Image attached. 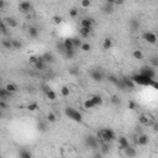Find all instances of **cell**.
I'll return each instance as SVG.
<instances>
[{"mask_svg": "<svg viewBox=\"0 0 158 158\" xmlns=\"http://www.w3.org/2000/svg\"><path fill=\"white\" fill-rule=\"evenodd\" d=\"M84 142H85L87 147H89V148H93V150L98 148L99 145H100V140L98 137H95V136H93V135L87 136V137L84 138Z\"/></svg>", "mask_w": 158, "mask_h": 158, "instance_id": "cell-4", "label": "cell"}, {"mask_svg": "<svg viewBox=\"0 0 158 158\" xmlns=\"http://www.w3.org/2000/svg\"><path fill=\"white\" fill-rule=\"evenodd\" d=\"M90 78L94 82H99L100 83V82L104 80V74H103V72L100 69H93V71H90Z\"/></svg>", "mask_w": 158, "mask_h": 158, "instance_id": "cell-6", "label": "cell"}, {"mask_svg": "<svg viewBox=\"0 0 158 158\" xmlns=\"http://www.w3.org/2000/svg\"><path fill=\"white\" fill-rule=\"evenodd\" d=\"M115 1H116V0H106V3H108V4H111V5H114Z\"/></svg>", "mask_w": 158, "mask_h": 158, "instance_id": "cell-56", "label": "cell"}, {"mask_svg": "<svg viewBox=\"0 0 158 158\" xmlns=\"http://www.w3.org/2000/svg\"><path fill=\"white\" fill-rule=\"evenodd\" d=\"M68 73H69L71 76H73V77H78L79 76V69L77 67H72V68L68 69Z\"/></svg>", "mask_w": 158, "mask_h": 158, "instance_id": "cell-38", "label": "cell"}, {"mask_svg": "<svg viewBox=\"0 0 158 158\" xmlns=\"http://www.w3.org/2000/svg\"><path fill=\"white\" fill-rule=\"evenodd\" d=\"M37 59H38V57L32 55V56H30V57H29V63H30V64H35V63L37 62Z\"/></svg>", "mask_w": 158, "mask_h": 158, "instance_id": "cell-48", "label": "cell"}, {"mask_svg": "<svg viewBox=\"0 0 158 158\" xmlns=\"http://www.w3.org/2000/svg\"><path fill=\"white\" fill-rule=\"evenodd\" d=\"M83 106H84V109H87V110H89V109H93V108H95V104L93 103V100L89 98V99H87L83 103Z\"/></svg>", "mask_w": 158, "mask_h": 158, "instance_id": "cell-25", "label": "cell"}, {"mask_svg": "<svg viewBox=\"0 0 158 158\" xmlns=\"http://www.w3.org/2000/svg\"><path fill=\"white\" fill-rule=\"evenodd\" d=\"M132 57H134L135 59L141 61V59H143V53H142L140 50H135V51L132 52Z\"/></svg>", "mask_w": 158, "mask_h": 158, "instance_id": "cell-29", "label": "cell"}, {"mask_svg": "<svg viewBox=\"0 0 158 158\" xmlns=\"http://www.w3.org/2000/svg\"><path fill=\"white\" fill-rule=\"evenodd\" d=\"M150 62H151V64L153 67H158V58L157 57H152V58L150 59Z\"/></svg>", "mask_w": 158, "mask_h": 158, "instance_id": "cell-50", "label": "cell"}, {"mask_svg": "<svg viewBox=\"0 0 158 158\" xmlns=\"http://www.w3.org/2000/svg\"><path fill=\"white\" fill-rule=\"evenodd\" d=\"M11 42H13L14 50H20L21 47H22V43H21L20 41H17V40H11Z\"/></svg>", "mask_w": 158, "mask_h": 158, "instance_id": "cell-42", "label": "cell"}, {"mask_svg": "<svg viewBox=\"0 0 158 158\" xmlns=\"http://www.w3.org/2000/svg\"><path fill=\"white\" fill-rule=\"evenodd\" d=\"M43 92H45V94H46V96L51 101H55V100L57 99V94L53 92V90H51V89L48 88V87H43Z\"/></svg>", "mask_w": 158, "mask_h": 158, "instance_id": "cell-11", "label": "cell"}, {"mask_svg": "<svg viewBox=\"0 0 158 158\" xmlns=\"http://www.w3.org/2000/svg\"><path fill=\"white\" fill-rule=\"evenodd\" d=\"M13 93H10L6 88H1L0 89V99L1 100H8L9 98H11Z\"/></svg>", "mask_w": 158, "mask_h": 158, "instance_id": "cell-15", "label": "cell"}, {"mask_svg": "<svg viewBox=\"0 0 158 158\" xmlns=\"http://www.w3.org/2000/svg\"><path fill=\"white\" fill-rule=\"evenodd\" d=\"M19 156H20V158H31V157H32V153H31V152H29V151L21 150V151L19 152Z\"/></svg>", "mask_w": 158, "mask_h": 158, "instance_id": "cell-32", "label": "cell"}, {"mask_svg": "<svg viewBox=\"0 0 158 158\" xmlns=\"http://www.w3.org/2000/svg\"><path fill=\"white\" fill-rule=\"evenodd\" d=\"M148 141H150L148 136L145 135V134H142V135L137 136V142H136V143H137L138 146H146V145H148Z\"/></svg>", "mask_w": 158, "mask_h": 158, "instance_id": "cell-12", "label": "cell"}, {"mask_svg": "<svg viewBox=\"0 0 158 158\" xmlns=\"http://www.w3.org/2000/svg\"><path fill=\"white\" fill-rule=\"evenodd\" d=\"M46 64H47V63L43 61L42 56H40L38 59H37V62H36L34 66H35V68H36L37 71H45V69H46Z\"/></svg>", "mask_w": 158, "mask_h": 158, "instance_id": "cell-13", "label": "cell"}, {"mask_svg": "<svg viewBox=\"0 0 158 158\" xmlns=\"http://www.w3.org/2000/svg\"><path fill=\"white\" fill-rule=\"evenodd\" d=\"M1 45L5 50H14V47H13V42L10 38H4L1 41Z\"/></svg>", "mask_w": 158, "mask_h": 158, "instance_id": "cell-21", "label": "cell"}, {"mask_svg": "<svg viewBox=\"0 0 158 158\" xmlns=\"http://www.w3.org/2000/svg\"><path fill=\"white\" fill-rule=\"evenodd\" d=\"M93 26H94V20L92 17H84L80 20V27L93 29Z\"/></svg>", "mask_w": 158, "mask_h": 158, "instance_id": "cell-10", "label": "cell"}, {"mask_svg": "<svg viewBox=\"0 0 158 158\" xmlns=\"http://www.w3.org/2000/svg\"><path fill=\"white\" fill-rule=\"evenodd\" d=\"M42 58H43V61L46 63H53L55 62V57L52 53H50V52H46L45 55H42Z\"/></svg>", "mask_w": 158, "mask_h": 158, "instance_id": "cell-23", "label": "cell"}, {"mask_svg": "<svg viewBox=\"0 0 158 158\" xmlns=\"http://www.w3.org/2000/svg\"><path fill=\"white\" fill-rule=\"evenodd\" d=\"M157 119H158V114H157Z\"/></svg>", "mask_w": 158, "mask_h": 158, "instance_id": "cell-57", "label": "cell"}, {"mask_svg": "<svg viewBox=\"0 0 158 158\" xmlns=\"http://www.w3.org/2000/svg\"><path fill=\"white\" fill-rule=\"evenodd\" d=\"M78 14H79V11H78V10H77L76 8H73V9H71V10H69V16H71V17H73V19L77 17V16H78Z\"/></svg>", "mask_w": 158, "mask_h": 158, "instance_id": "cell-45", "label": "cell"}, {"mask_svg": "<svg viewBox=\"0 0 158 158\" xmlns=\"http://www.w3.org/2000/svg\"><path fill=\"white\" fill-rule=\"evenodd\" d=\"M37 130L40 131V132H46L47 131V122H45V121H40V122L37 124Z\"/></svg>", "mask_w": 158, "mask_h": 158, "instance_id": "cell-28", "label": "cell"}, {"mask_svg": "<svg viewBox=\"0 0 158 158\" xmlns=\"http://www.w3.org/2000/svg\"><path fill=\"white\" fill-rule=\"evenodd\" d=\"M64 114H66V116L67 117H69L71 120L73 121H76V122H79V124H82L83 122V115L78 111V110L76 109H73V108H66L64 109Z\"/></svg>", "mask_w": 158, "mask_h": 158, "instance_id": "cell-3", "label": "cell"}, {"mask_svg": "<svg viewBox=\"0 0 158 158\" xmlns=\"http://www.w3.org/2000/svg\"><path fill=\"white\" fill-rule=\"evenodd\" d=\"M124 151H125V155L127 156V157H135L136 155H137V152H136V148H134V147H131V146L126 147Z\"/></svg>", "mask_w": 158, "mask_h": 158, "instance_id": "cell-18", "label": "cell"}, {"mask_svg": "<svg viewBox=\"0 0 158 158\" xmlns=\"http://www.w3.org/2000/svg\"><path fill=\"white\" fill-rule=\"evenodd\" d=\"M98 138L101 142H113L115 138H116V135L111 129H101L98 132Z\"/></svg>", "mask_w": 158, "mask_h": 158, "instance_id": "cell-1", "label": "cell"}, {"mask_svg": "<svg viewBox=\"0 0 158 158\" xmlns=\"http://www.w3.org/2000/svg\"><path fill=\"white\" fill-rule=\"evenodd\" d=\"M90 99L93 100V103L95 104V106H99V105H101L104 103L103 98L100 96V95H93V96H90Z\"/></svg>", "mask_w": 158, "mask_h": 158, "instance_id": "cell-26", "label": "cell"}, {"mask_svg": "<svg viewBox=\"0 0 158 158\" xmlns=\"http://www.w3.org/2000/svg\"><path fill=\"white\" fill-rule=\"evenodd\" d=\"M113 47V40L110 38V37H106V38H104V42H103V48L105 51H108L110 50Z\"/></svg>", "mask_w": 158, "mask_h": 158, "instance_id": "cell-22", "label": "cell"}, {"mask_svg": "<svg viewBox=\"0 0 158 158\" xmlns=\"http://www.w3.org/2000/svg\"><path fill=\"white\" fill-rule=\"evenodd\" d=\"M90 32H92V29H88V27H80L79 29V34L83 38H88L90 36Z\"/></svg>", "mask_w": 158, "mask_h": 158, "instance_id": "cell-17", "label": "cell"}, {"mask_svg": "<svg viewBox=\"0 0 158 158\" xmlns=\"http://www.w3.org/2000/svg\"><path fill=\"white\" fill-rule=\"evenodd\" d=\"M0 108H1L3 110H5L8 108V104H6V101H5V100H1L0 99Z\"/></svg>", "mask_w": 158, "mask_h": 158, "instance_id": "cell-51", "label": "cell"}, {"mask_svg": "<svg viewBox=\"0 0 158 158\" xmlns=\"http://www.w3.org/2000/svg\"><path fill=\"white\" fill-rule=\"evenodd\" d=\"M64 56L67 57V58H69V59L73 58V57H74V50H67Z\"/></svg>", "mask_w": 158, "mask_h": 158, "instance_id": "cell-47", "label": "cell"}, {"mask_svg": "<svg viewBox=\"0 0 158 158\" xmlns=\"http://www.w3.org/2000/svg\"><path fill=\"white\" fill-rule=\"evenodd\" d=\"M0 30H1L3 35L8 34V26H6V22H5V21H1V24H0Z\"/></svg>", "mask_w": 158, "mask_h": 158, "instance_id": "cell-41", "label": "cell"}, {"mask_svg": "<svg viewBox=\"0 0 158 158\" xmlns=\"http://www.w3.org/2000/svg\"><path fill=\"white\" fill-rule=\"evenodd\" d=\"M5 88H6V89H8V90H9L10 93H13V94L17 92V87H16V85H15V84H14V83H8V84H6V85H5Z\"/></svg>", "mask_w": 158, "mask_h": 158, "instance_id": "cell-31", "label": "cell"}, {"mask_svg": "<svg viewBox=\"0 0 158 158\" xmlns=\"http://www.w3.org/2000/svg\"><path fill=\"white\" fill-rule=\"evenodd\" d=\"M108 80L111 83V84H114V85H116L117 82H119V78L115 76V74H109V76H108Z\"/></svg>", "mask_w": 158, "mask_h": 158, "instance_id": "cell-35", "label": "cell"}, {"mask_svg": "<svg viewBox=\"0 0 158 158\" xmlns=\"http://www.w3.org/2000/svg\"><path fill=\"white\" fill-rule=\"evenodd\" d=\"M152 88H155V89H157V90H158V82L153 80V83H152Z\"/></svg>", "mask_w": 158, "mask_h": 158, "instance_id": "cell-53", "label": "cell"}, {"mask_svg": "<svg viewBox=\"0 0 158 158\" xmlns=\"http://www.w3.org/2000/svg\"><path fill=\"white\" fill-rule=\"evenodd\" d=\"M63 45H64L66 47V51L67 50H76L74 48V45H73V40L72 38H64V41H63Z\"/></svg>", "mask_w": 158, "mask_h": 158, "instance_id": "cell-19", "label": "cell"}, {"mask_svg": "<svg viewBox=\"0 0 158 158\" xmlns=\"http://www.w3.org/2000/svg\"><path fill=\"white\" fill-rule=\"evenodd\" d=\"M127 108H129V110H136V108H137V105H136V103L135 101H129V104H127Z\"/></svg>", "mask_w": 158, "mask_h": 158, "instance_id": "cell-49", "label": "cell"}, {"mask_svg": "<svg viewBox=\"0 0 158 158\" xmlns=\"http://www.w3.org/2000/svg\"><path fill=\"white\" fill-rule=\"evenodd\" d=\"M38 29L37 27H35V26H30V29H29V35H30V37H32V38H36L38 36Z\"/></svg>", "mask_w": 158, "mask_h": 158, "instance_id": "cell-24", "label": "cell"}, {"mask_svg": "<svg viewBox=\"0 0 158 158\" xmlns=\"http://www.w3.org/2000/svg\"><path fill=\"white\" fill-rule=\"evenodd\" d=\"M116 87L120 89L121 92H125V90H127V89H126L125 83H124V80H122V78H121V79H119V82H117V84H116Z\"/></svg>", "mask_w": 158, "mask_h": 158, "instance_id": "cell-39", "label": "cell"}, {"mask_svg": "<svg viewBox=\"0 0 158 158\" xmlns=\"http://www.w3.org/2000/svg\"><path fill=\"white\" fill-rule=\"evenodd\" d=\"M4 21L6 22V25L9 26V27H17V21L15 20L14 17H6V19H4Z\"/></svg>", "mask_w": 158, "mask_h": 158, "instance_id": "cell-20", "label": "cell"}, {"mask_svg": "<svg viewBox=\"0 0 158 158\" xmlns=\"http://www.w3.org/2000/svg\"><path fill=\"white\" fill-rule=\"evenodd\" d=\"M52 20H53V22H55L56 25H61V24L63 22V17H62V16H58V15L53 16V17H52Z\"/></svg>", "mask_w": 158, "mask_h": 158, "instance_id": "cell-44", "label": "cell"}, {"mask_svg": "<svg viewBox=\"0 0 158 158\" xmlns=\"http://www.w3.org/2000/svg\"><path fill=\"white\" fill-rule=\"evenodd\" d=\"M131 78L134 79V82L137 84V85H143V87H152V83H153V80H155V79H151L148 77L141 74V73H138V74H134Z\"/></svg>", "mask_w": 158, "mask_h": 158, "instance_id": "cell-2", "label": "cell"}, {"mask_svg": "<svg viewBox=\"0 0 158 158\" xmlns=\"http://www.w3.org/2000/svg\"><path fill=\"white\" fill-rule=\"evenodd\" d=\"M19 8H20V10H21L22 13H29L32 6H31L30 1H21L20 5H19Z\"/></svg>", "mask_w": 158, "mask_h": 158, "instance_id": "cell-16", "label": "cell"}, {"mask_svg": "<svg viewBox=\"0 0 158 158\" xmlns=\"http://www.w3.org/2000/svg\"><path fill=\"white\" fill-rule=\"evenodd\" d=\"M114 11V8H113V5L111 4H105V6L103 8V13L104 14H113Z\"/></svg>", "mask_w": 158, "mask_h": 158, "instance_id": "cell-30", "label": "cell"}, {"mask_svg": "<svg viewBox=\"0 0 158 158\" xmlns=\"http://www.w3.org/2000/svg\"><path fill=\"white\" fill-rule=\"evenodd\" d=\"M111 103H113L114 105H116V106H119V105L121 104V100L119 99V96L114 95V96H111Z\"/></svg>", "mask_w": 158, "mask_h": 158, "instance_id": "cell-46", "label": "cell"}, {"mask_svg": "<svg viewBox=\"0 0 158 158\" xmlns=\"http://www.w3.org/2000/svg\"><path fill=\"white\" fill-rule=\"evenodd\" d=\"M47 121H48V122H51V124L56 122V121H57L56 114H55V113H48V114H47Z\"/></svg>", "mask_w": 158, "mask_h": 158, "instance_id": "cell-34", "label": "cell"}, {"mask_svg": "<svg viewBox=\"0 0 158 158\" xmlns=\"http://www.w3.org/2000/svg\"><path fill=\"white\" fill-rule=\"evenodd\" d=\"M138 122L143 126H150V125H152L151 116H148V115H146V114H141L138 116Z\"/></svg>", "mask_w": 158, "mask_h": 158, "instance_id": "cell-8", "label": "cell"}, {"mask_svg": "<svg viewBox=\"0 0 158 158\" xmlns=\"http://www.w3.org/2000/svg\"><path fill=\"white\" fill-rule=\"evenodd\" d=\"M152 127H153V131L155 132H158V124H152Z\"/></svg>", "mask_w": 158, "mask_h": 158, "instance_id": "cell-52", "label": "cell"}, {"mask_svg": "<svg viewBox=\"0 0 158 158\" xmlns=\"http://www.w3.org/2000/svg\"><path fill=\"white\" fill-rule=\"evenodd\" d=\"M61 94H62V96H64V98L69 96V94H71L69 88H68L67 85H63V87L61 88Z\"/></svg>", "mask_w": 158, "mask_h": 158, "instance_id": "cell-33", "label": "cell"}, {"mask_svg": "<svg viewBox=\"0 0 158 158\" xmlns=\"http://www.w3.org/2000/svg\"><path fill=\"white\" fill-rule=\"evenodd\" d=\"M5 8V0H0V9H4Z\"/></svg>", "mask_w": 158, "mask_h": 158, "instance_id": "cell-54", "label": "cell"}, {"mask_svg": "<svg viewBox=\"0 0 158 158\" xmlns=\"http://www.w3.org/2000/svg\"><path fill=\"white\" fill-rule=\"evenodd\" d=\"M80 50H82L83 52H89V51L92 50V46H90V43H88V42H83Z\"/></svg>", "mask_w": 158, "mask_h": 158, "instance_id": "cell-40", "label": "cell"}, {"mask_svg": "<svg viewBox=\"0 0 158 158\" xmlns=\"http://www.w3.org/2000/svg\"><path fill=\"white\" fill-rule=\"evenodd\" d=\"M122 80H124L125 85H126V89H129V90H134L135 87L137 85V84L134 82V79L131 78V77H125V78H122Z\"/></svg>", "mask_w": 158, "mask_h": 158, "instance_id": "cell-9", "label": "cell"}, {"mask_svg": "<svg viewBox=\"0 0 158 158\" xmlns=\"http://www.w3.org/2000/svg\"><path fill=\"white\" fill-rule=\"evenodd\" d=\"M80 5H82V8H83V9H88V8H90L92 1H90V0H82V1H80Z\"/></svg>", "mask_w": 158, "mask_h": 158, "instance_id": "cell-43", "label": "cell"}, {"mask_svg": "<svg viewBox=\"0 0 158 158\" xmlns=\"http://www.w3.org/2000/svg\"><path fill=\"white\" fill-rule=\"evenodd\" d=\"M119 146L121 150H125L126 147L130 146V141L127 137H125V136H120L119 137Z\"/></svg>", "mask_w": 158, "mask_h": 158, "instance_id": "cell-14", "label": "cell"}, {"mask_svg": "<svg viewBox=\"0 0 158 158\" xmlns=\"http://www.w3.org/2000/svg\"><path fill=\"white\" fill-rule=\"evenodd\" d=\"M140 73H141V74H143V76H146V77L151 78V79H155V77H156V71L152 67H142Z\"/></svg>", "mask_w": 158, "mask_h": 158, "instance_id": "cell-7", "label": "cell"}, {"mask_svg": "<svg viewBox=\"0 0 158 158\" xmlns=\"http://www.w3.org/2000/svg\"><path fill=\"white\" fill-rule=\"evenodd\" d=\"M142 38H143L146 42L151 43V45H156V43H157V41H158L157 35L153 34V32H150V31H146V32L142 34Z\"/></svg>", "mask_w": 158, "mask_h": 158, "instance_id": "cell-5", "label": "cell"}, {"mask_svg": "<svg viewBox=\"0 0 158 158\" xmlns=\"http://www.w3.org/2000/svg\"><path fill=\"white\" fill-rule=\"evenodd\" d=\"M140 27V22H138V20H136V19H132L130 21V29L131 31H136V30H138Z\"/></svg>", "mask_w": 158, "mask_h": 158, "instance_id": "cell-27", "label": "cell"}, {"mask_svg": "<svg viewBox=\"0 0 158 158\" xmlns=\"http://www.w3.org/2000/svg\"><path fill=\"white\" fill-rule=\"evenodd\" d=\"M73 45H74V48H80L82 45H83V42L82 40H79L78 37H73Z\"/></svg>", "mask_w": 158, "mask_h": 158, "instance_id": "cell-37", "label": "cell"}, {"mask_svg": "<svg viewBox=\"0 0 158 158\" xmlns=\"http://www.w3.org/2000/svg\"><path fill=\"white\" fill-rule=\"evenodd\" d=\"M26 109H27L29 111H36V110L38 109V105H37V103H30L27 106H26Z\"/></svg>", "mask_w": 158, "mask_h": 158, "instance_id": "cell-36", "label": "cell"}, {"mask_svg": "<svg viewBox=\"0 0 158 158\" xmlns=\"http://www.w3.org/2000/svg\"><path fill=\"white\" fill-rule=\"evenodd\" d=\"M115 4H116V5H122L124 4V0H116Z\"/></svg>", "mask_w": 158, "mask_h": 158, "instance_id": "cell-55", "label": "cell"}]
</instances>
